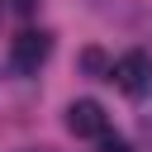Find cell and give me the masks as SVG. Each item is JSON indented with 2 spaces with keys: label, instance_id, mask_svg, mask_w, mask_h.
<instances>
[{
  "label": "cell",
  "instance_id": "obj_1",
  "mask_svg": "<svg viewBox=\"0 0 152 152\" xmlns=\"http://www.w3.org/2000/svg\"><path fill=\"white\" fill-rule=\"evenodd\" d=\"M48 57H52V33L48 28H24V33L10 38V71L14 76H33Z\"/></svg>",
  "mask_w": 152,
  "mask_h": 152
},
{
  "label": "cell",
  "instance_id": "obj_2",
  "mask_svg": "<svg viewBox=\"0 0 152 152\" xmlns=\"http://www.w3.org/2000/svg\"><path fill=\"white\" fill-rule=\"evenodd\" d=\"M109 81H114L124 95H133V100L147 95V90H152V57H147V52H124V57L109 66Z\"/></svg>",
  "mask_w": 152,
  "mask_h": 152
},
{
  "label": "cell",
  "instance_id": "obj_3",
  "mask_svg": "<svg viewBox=\"0 0 152 152\" xmlns=\"http://www.w3.org/2000/svg\"><path fill=\"white\" fill-rule=\"evenodd\" d=\"M66 133L71 138H104L109 133V114L100 100H71L66 104Z\"/></svg>",
  "mask_w": 152,
  "mask_h": 152
},
{
  "label": "cell",
  "instance_id": "obj_4",
  "mask_svg": "<svg viewBox=\"0 0 152 152\" xmlns=\"http://www.w3.org/2000/svg\"><path fill=\"white\" fill-rule=\"evenodd\" d=\"M81 66H86L90 76H104V81H109V66H104V52H100V48H86V52H81Z\"/></svg>",
  "mask_w": 152,
  "mask_h": 152
},
{
  "label": "cell",
  "instance_id": "obj_5",
  "mask_svg": "<svg viewBox=\"0 0 152 152\" xmlns=\"http://www.w3.org/2000/svg\"><path fill=\"white\" fill-rule=\"evenodd\" d=\"M100 152H133V147H128L119 133H104V138H100Z\"/></svg>",
  "mask_w": 152,
  "mask_h": 152
},
{
  "label": "cell",
  "instance_id": "obj_6",
  "mask_svg": "<svg viewBox=\"0 0 152 152\" xmlns=\"http://www.w3.org/2000/svg\"><path fill=\"white\" fill-rule=\"evenodd\" d=\"M38 5H43V0H10V10H14L19 19H28V14H38Z\"/></svg>",
  "mask_w": 152,
  "mask_h": 152
},
{
  "label": "cell",
  "instance_id": "obj_7",
  "mask_svg": "<svg viewBox=\"0 0 152 152\" xmlns=\"http://www.w3.org/2000/svg\"><path fill=\"white\" fill-rule=\"evenodd\" d=\"M28 152H52V147H28Z\"/></svg>",
  "mask_w": 152,
  "mask_h": 152
}]
</instances>
